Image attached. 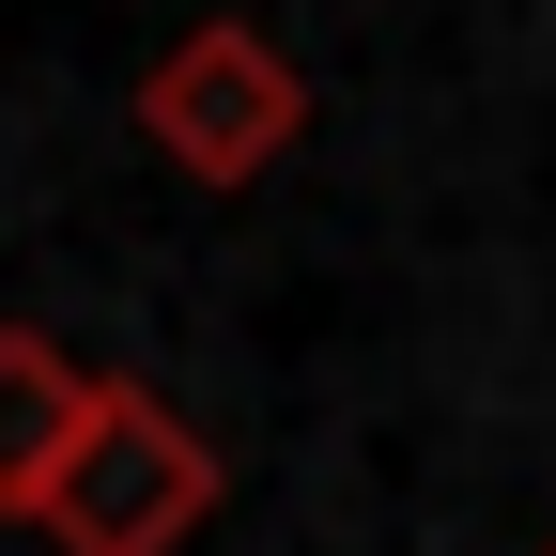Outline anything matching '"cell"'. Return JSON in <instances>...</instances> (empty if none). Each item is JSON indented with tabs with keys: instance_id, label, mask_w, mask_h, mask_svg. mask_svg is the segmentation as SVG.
Returning a JSON list of instances; mask_svg holds the SVG:
<instances>
[{
	"instance_id": "cell-2",
	"label": "cell",
	"mask_w": 556,
	"mask_h": 556,
	"mask_svg": "<svg viewBox=\"0 0 556 556\" xmlns=\"http://www.w3.org/2000/svg\"><path fill=\"white\" fill-rule=\"evenodd\" d=\"M201 526H217V448L155 387H109L78 464H62V495H47V541L62 556H186Z\"/></svg>"
},
{
	"instance_id": "cell-3",
	"label": "cell",
	"mask_w": 556,
	"mask_h": 556,
	"mask_svg": "<svg viewBox=\"0 0 556 556\" xmlns=\"http://www.w3.org/2000/svg\"><path fill=\"white\" fill-rule=\"evenodd\" d=\"M93 402H109V371H78L47 325H0V526H47L62 464H78V433H93Z\"/></svg>"
},
{
	"instance_id": "cell-1",
	"label": "cell",
	"mask_w": 556,
	"mask_h": 556,
	"mask_svg": "<svg viewBox=\"0 0 556 556\" xmlns=\"http://www.w3.org/2000/svg\"><path fill=\"white\" fill-rule=\"evenodd\" d=\"M139 139H155L186 186H263L309 139V78H294V47L263 16H201V31L155 47V78H139Z\"/></svg>"
}]
</instances>
